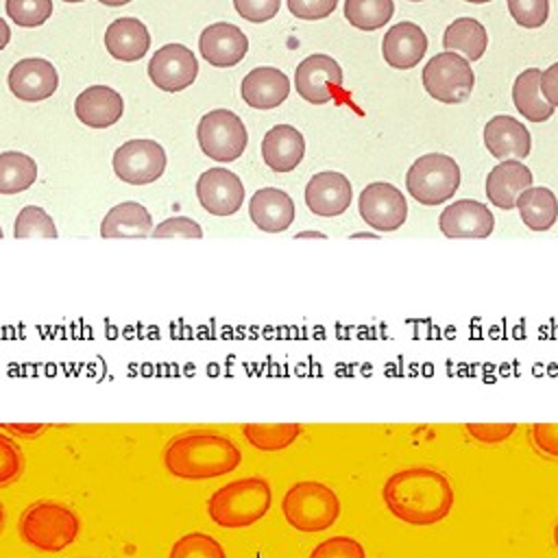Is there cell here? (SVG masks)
<instances>
[{"mask_svg": "<svg viewBox=\"0 0 558 558\" xmlns=\"http://www.w3.org/2000/svg\"><path fill=\"white\" fill-rule=\"evenodd\" d=\"M203 59L216 68H231L240 63L248 50L246 35L229 22H216L203 28L198 37Z\"/></svg>", "mask_w": 558, "mask_h": 558, "instance_id": "cell-17", "label": "cell"}, {"mask_svg": "<svg viewBox=\"0 0 558 558\" xmlns=\"http://www.w3.org/2000/svg\"><path fill=\"white\" fill-rule=\"evenodd\" d=\"M514 429V423H466V432L471 434V438L486 445H495L510 438Z\"/></svg>", "mask_w": 558, "mask_h": 558, "instance_id": "cell-41", "label": "cell"}, {"mask_svg": "<svg viewBox=\"0 0 558 558\" xmlns=\"http://www.w3.org/2000/svg\"><path fill=\"white\" fill-rule=\"evenodd\" d=\"M168 558H227V554L211 534L190 532L174 541Z\"/></svg>", "mask_w": 558, "mask_h": 558, "instance_id": "cell-33", "label": "cell"}, {"mask_svg": "<svg viewBox=\"0 0 558 558\" xmlns=\"http://www.w3.org/2000/svg\"><path fill=\"white\" fill-rule=\"evenodd\" d=\"M305 155V140L301 131L290 124H277L266 131L262 140V159L275 172L294 170Z\"/></svg>", "mask_w": 558, "mask_h": 558, "instance_id": "cell-24", "label": "cell"}, {"mask_svg": "<svg viewBox=\"0 0 558 558\" xmlns=\"http://www.w3.org/2000/svg\"><path fill=\"white\" fill-rule=\"evenodd\" d=\"M554 543H556V547H558V521H556V525H554Z\"/></svg>", "mask_w": 558, "mask_h": 558, "instance_id": "cell-49", "label": "cell"}, {"mask_svg": "<svg viewBox=\"0 0 558 558\" xmlns=\"http://www.w3.org/2000/svg\"><path fill=\"white\" fill-rule=\"evenodd\" d=\"M532 187V172L519 159H504L486 177V196L499 209L517 207V198Z\"/></svg>", "mask_w": 558, "mask_h": 558, "instance_id": "cell-22", "label": "cell"}, {"mask_svg": "<svg viewBox=\"0 0 558 558\" xmlns=\"http://www.w3.org/2000/svg\"><path fill=\"white\" fill-rule=\"evenodd\" d=\"M24 471V456L20 445L0 429V488L13 484Z\"/></svg>", "mask_w": 558, "mask_h": 558, "instance_id": "cell-36", "label": "cell"}, {"mask_svg": "<svg viewBox=\"0 0 558 558\" xmlns=\"http://www.w3.org/2000/svg\"><path fill=\"white\" fill-rule=\"evenodd\" d=\"M272 493L264 477L233 480L214 490L207 501V512L222 527H248L257 523L270 508Z\"/></svg>", "mask_w": 558, "mask_h": 558, "instance_id": "cell-3", "label": "cell"}, {"mask_svg": "<svg viewBox=\"0 0 558 558\" xmlns=\"http://www.w3.org/2000/svg\"><path fill=\"white\" fill-rule=\"evenodd\" d=\"M423 87L425 92L447 105L464 102L475 85V74L471 63L458 52H438L423 68Z\"/></svg>", "mask_w": 558, "mask_h": 558, "instance_id": "cell-7", "label": "cell"}, {"mask_svg": "<svg viewBox=\"0 0 558 558\" xmlns=\"http://www.w3.org/2000/svg\"><path fill=\"white\" fill-rule=\"evenodd\" d=\"M0 238H2V227H0Z\"/></svg>", "mask_w": 558, "mask_h": 558, "instance_id": "cell-53", "label": "cell"}, {"mask_svg": "<svg viewBox=\"0 0 558 558\" xmlns=\"http://www.w3.org/2000/svg\"><path fill=\"white\" fill-rule=\"evenodd\" d=\"M395 13L392 0H344V17L360 31H377Z\"/></svg>", "mask_w": 558, "mask_h": 558, "instance_id": "cell-32", "label": "cell"}, {"mask_svg": "<svg viewBox=\"0 0 558 558\" xmlns=\"http://www.w3.org/2000/svg\"><path fill=\"white\" fill-rule=\"evenodd\" d=\"M353 190L342 172H318L310 179L305 187V203L314 216L333 218L349 209Z\"/></svg>", "mask_w": 558, "mask_h": 558, "instance_id": "cell-16", "label": "cell"}, {"mask_svg": "<svg viewBox=\"0 0 558 558\" xmlns=\"http://www.w3.org/2000/svg\"><path fill=\"white\" fill-rule=\"evenodd\" d=\"M74 113L89 129H107L122 118L124 100L107 85H92L76 96Z\"/></svg>", "mask_w": 558, "mask_h": 558, "instance_id": "cell-21", "label": "cell"}, {"mask_svg": "<svg viewBox=\"0 0 558 558\" xmlns=\"http://www.w3.org/2000/svg\"><path fill=\"white\" fill-rule=\"evenodd\" d=\"M13 235L24 240V238H57V227L52 218L37 205H26L20 209L15 225H13Z\"/></svg>", "mask_w": 558, "mask_h": 558, "instance_id": "cell-34", "label": "cell"}, {"mask_svg": "<svg viewBox=\"0 0 558 558\" xmlns=\"http://www.w3.org/2000/svg\"><path fill=\"white\" fill-rule=\"evenodd\" d=\"M2 432H9V434H15V436H22V438H37L46 425L41 423H11V425H0Z\"/></svg>", "mask_w": 558, "mask_h": 558, "instance_id": "cell-45", "label": "cell"}, {"mask_svg": "<svg viewBox=\"0 0 558 558\" xmlns=\"http://www.w3.org/2000/svg\"><path fill=\"white\" fill-rule=\"evenodd\" d=\"M98 2L105 7H122V4H129L131 0H98Z\"/></svg>", "mask_w": 558, "mask_h": 558, "instance_id": "cell-47", "label": "cell"}, {"mask_svg": "<svg viewBox=\"0 0 558 558\" xmlns=\"http://www.w3.org/2000/svg\"><path fill=\"white\" fill-rule=\"evenodd\" d=\"M541 74L543 72L538 68H527L514 78V85H512L514 107L530 122H545L556 111V107H551L541 94Z\"/></svg>", "mask_w": 558, "mask_h": 558, "instance_id": "cell-27", "label": "cell"}, {"mask_svg": "<svg viewBox=\"0 0 558 558\" xmlns=\"http://www.w3.org/2000/svg\"><path fill=\"white\" fill-rule=\"evenodd\" d=\"M2 525H4V508L0 504V532H2Z\"/></svg>", "mask_w": 558, "mask_h": 558, "instance_id": "cell-50", "label": "cell"}, {"mask_svg": "<svg viewBox=\"0 0 558 558\" xmlns=\"http://www.w3.org/2000/svg\"><path fill=\"white\" fill-rule=\"evenodd\" d=\"M294 203L279 187H262L248 201V216L264 233L286 231L294 220Z\"/></svg>", "mask_w": 558, "mask_h": 558, "instance_id": "cell-23", "label": "cell"}, {"mask_svg": "<svg viewBox=\"0 0 558 558\" xmlns=\"http://www.w3.org/2000/svg\"><path fill=\"white\" fill-rule=\"evenodd\" d=\"M63 2H85V0H63Z\"/></svg>", "mask_w": 558, "mask_h": 558, "instance_id": "cell-52", "label": "cell"}, {"mask_svg": "<svg viewBox=\"0 0 558 558\" xmlns=\"http://www.w3.org/2000/svg\"><path fill=\"white\" fill-rule=\"evenodd\" d=\"M338 0H288V9L299 20H323L333 13Z\"/></svg>", "mask_w": 558, "mask_h": 558, "instance_id": "cell-42", "label": "cell"}, {"mask_svg": "<svg viewBox=\"0 0 558 558\" xmlns=\"http://www.w3.org/2000/svg\"><path fill=\"white\" fill-rule=\"evenodd\" d=\"M78 534V517L57 501L31 504L20 517V536L39 551H61Z\"/></svg>", "mask_w": 558, "mask_h": 558, "instance_id": "cell-4", "label": "cell"}, {"mask_svg": "<svg viewBox=\"0 0 558 558\" xmlns=\"http://www.w3.org/2000/svg\"><path fill=\"white\" fill-rule=\"evenodd\" d=\"M310 558H366V551L362 547L360 541L351 538V536H331L320 541Z\"/></svg>", "mask_w": 558, "mask_h": 558, "instance_id": "cell-38", "label": "cell"}, {"mask_svg": "<svg viewBox=\"0 0 558 558\" xmlns=\"http://www.w3.org/2000/svg\"><path fill=\"white\" fill-rule=\"evenodd\" d=\"M281 510L292 527L301 532H323L336 523L340 514V501L329 486L305 480L286 490Z\"/></svg>", "mask_w": 558, "mask_h": 558, "instance_id": "cell-5", "label": "cell"}, {"mask_svg": "<svg viewBox=\"0 0 558 558\" xmlns=\"http://www.w3.org/2000/svg\"><path fill=\"white\" fill-rule=\"evenodd\" d=\"M512 20L523 28H538L549 17V0H506Z\"/></svg>", "mask_w": 558, "mask_h": 558, "instance_id": "cell-37", "label": "cell"}, {"mask_svg": "<svg viewBox=\"0 0 558 558\" xmlns=\"http://www.w3.org/2000/svg\"><path fill=\"white\" fill-rule=\"evenodd\" d=\"M381 497L388 510L410 525H434L442 521L453 506L451 482L429 466L395 471L386 480Z\"/></svg>", "mask_w": 558, "mask_h": 558, "instance_id": "cell-1", "label": "cell"}, {"mask_svg": "<svg viewBox=\"0 0 558 558\" xmlns=\"http://www.w3.org/2000/svg\"><path fill=\"white\" fill-rule=\"evenodd\" d=\"M541 94L551 107H558V61L541 74Z\"/></svg>", "mask_w": 558, "mask_h": 558, "instance_id": "cell-44", "label": "cell"}, {"mask_svg": "<svg viewBox=\"0 0 558 558\" xmlns=\"http://www.w3.org/2000/svg\"><path fill=\"white\" fill-rule=\"evenodd\" d=\"M438 227L445 238L460 240V238H488L495 227V216L490 214L488 205L473 201V198H462L453 201L447 205L438 218Z\"/></svg>", "mask_w": 558, "mask_h": 558, "instance_id": "cell-14", "label": "cell"}, {"mask_svg": "<svg viewBox=\"0 0 558 558\" xmlns=\"http://www.w3.org/2000/svg\"><path fill=\"white\" fill-rule=\"evenodd\" d=\"M233 7L246 22L262 24L277 15L281 0H233Z\"/></svg>", "mask_w": 558, "mask_h": 558, "instance_id": "cell-40", "label": "cell"}, {"mask_svg": "<svg viewBox=\"0 0 558 558\" xmlns=\"http://www.w3.org/2000/svg\"><path fill=\"white\" fill-rule=\"evenodd\" d=\"M9 39H11V28H9L7 22L0 17V50L9 44Z\"/></svg>", "mask_w": 558, "mask_h": 558, "instance_id": "cell-46", "label": "cell"}, {"mask_svg": "<svg viewBox=\"0 0 558 558\" xmlns=\"http://www.w3.org/2000/svg\"><path fill=\"white\" fill-rule=\"evenodd\" d=\"M484 144L497 159H523L530 155L532 137L530 131L517 118L499 113L484 126Z\"/></svg>", "mask_w": 558, "mask_h": 558, "instance_id": "cell-18", "label": "cell"}, {"mask_svg": "<svg viewBox=\"0 0 558 558\" xmlns=\"http://www.w3.org/2000/svg\"><path fill=\"white\" fill-rule=\"evenodd\" d=\"M442 46L449 52L464 54L466 61H477L488 48V33L477 20L458 17L445 28Z\"/></svg>", "mask_w": 558, "mask_h": 558, "instance_id": "cell-28", "label": "cell"}, {"mask_svg": "<svg viewBox=\"0 0 558 558\" xmlns=\"http://www.w3.org/2000/svg\"><path fill=\"white\" fill-rule=\"evenodd\" d=\"M242 100L253 109H275L279 107L288 94H290V78L279 70L270 65L253 68L240 85Z\"/></svg>", "mask_w": 558, "mask_h": 558, "instance_id": "cell-20", "label": "cell"}, {"mask_svg": "<svg viewBox=\"0 0 558 558\" xmlns=\"http://www.w3.org/2000/svg\"><path fill=\"white\" fill-rule=\"evenodd\" d=\"M198 61L183 44L161 46L148 61L150 81L163 92H181L196 81Z\"/></svg>", "mask_w": 558, "mask_h": 558, "instance_id": "cell-12", "label": "cell"}, {"mask_svg": "<svg viewBox=\"0 0 558 558\" xmlns=\"http://www.w3.org/2000/svg\"><path fill=\"white\" fill-rule=\"evenodd\" d=\"M296 238H325V235L318 233V231H303V233H299Z\"/></svg>", "mask_w": 558, "mask_h": 558, "instance_id": "cell-48", "label": "cell"}, {"mask_svg": "<svg viewBox=\"0 0 558 558\" xmlns=\"http://www.w3.org/2000/svg\"><path fill=\"white\" fill-rule=\"evenodd\" d=\"M242 432L246 440L259 449V451H281L290 447L299 434L301 425L299 423H246L242 425Z\"/></svg>", "mask_w": 558, "mask_h": 558, "instance_id": "cell-31", "label": "cell"}, {"mask_svg": "<svg viewBox=\"0 0 558 558\" xmlns=\"http://www.w3.org/2000/svg\"><path fill=\"white\" fill-rule=\"evenodd\" d=\"M37 179L35 159L20 153H0V194H17L28 190Z\"/></svg>", "mask_w": 558, "mask_h": 558, "instance_id": "cell-30", "label": "cell"}, {"mask_svg": "<svg viewBox=\"0 0 558 558\" xmlns=\"http://www.w3.org/2000/svg\"><path fill=\"white\" fill-rule=\"evenodd\" d=\"M196 137L201 150L220 163L235 161L248 144L244 122L229 109H214L205 113L196 126Z\"/></svg>", "mask_w": 558, "mask_h": 558, "instance_id": "cell-8", "label": "cell"}, {"mask_svg": "<svg viewBox=\"0 0 558 558\" xmlns=\"http://www.w3.org/2000/svg\"><path fill=\"white\" fill-rule=\"evenodd\" d=\"M405 187L421 205H440L460 187V166L449 155L427 153L410 166Z\"/></svg>", "mask_w": 558, "mask_h": 558, "instance_id": "cell-6", "label": "cell"}, {"mask_svg": "<svg viewBox=\"0 0 558 558\" xmlns=\"http://www.w3.org/2000/svg\"><path fill=\"white\" fill-rule=\"evenodd\" d=\"M105 48L118 61H140L150 48V33L137 17H118L105 31Z\"/></svg>", "mask_w": 558, "mask_h": 558, "instance_id": "cell-25", "label": "cell"}, {"mask_svg": "<svg viewBox=\"0 0 558 558\" xmlns=\"http://www.w3.org/2000/svg\"><path fill=\"white\" fill-rule=\"evenodd\" d=\"M150 238H203V229L196 220L187 218V216H172V218H166L163 222H159Z\"/></svg>", "mask_w": 558, "mask_h": 558, "instance_id": "cell-39", "label": "cell"}, {"mask_svg": "<svg viewBox=\"0 0 558 558\" xmlns=\"http://www.w3.org/2000/svg\"><path fill=\"white\" fill-rule=\"evenodd\" d=\"M153 218L148 209L142 203L124 201L113 205L102 222H100V235L105 240L113 238H148L153 233Z\"/></svg>", "mask_w": 558, "mask_h": 558, "instance_id": "cell-26", "label": "cell"}, {"mask_svg": "<svg viewBox=\"0 0 558 558\" xmlns=\"http://www.w3.org/2000/svg\"><path fill=\"white\" fill-rule=\"evenodd\" d=\"M294 87L303 100L325 105L342 87V68L329 54H310L294 70Z\"/></svg>", "mask_w": 558, "mask_h": 558, "instance_id": "cell-10", "label": "cell"}, {"mask_svg": "<svg viewBox=\"0 0 558 558\" xmlns=\"http://www.w3.org/2000/svg\"><path fill=\"white\" fill-rule=\"evenodd\" d=\"M166 170V150L155 140H129L113 153V172L122 183L146 185Z\"/></svg>", "mask_w": 558, "mask_h": 558, "instance_id": "cell-9", "label": "cell"}, {"mask_svg": "<svg viewBox=\"0 0 558 558\" xmlns=\"http://www.w3.org/2000/svg\"><path fill=\"white\" fill-rule=\"evenodd\" d=\"M466 2H473V4H484V2H490V0H466Z\"/></svg>", "mask_w": 558, "mask_h": 558, "instance_id": "cell-51", "label": "cell"}, {"mask_svg": "<svg viewBox=\"0 0 558 558\" xmlns=\"http://www.w3.org/2000/svg\"><path fill=\"white\" fill-rule=\"evenodd\" d=\"M59 85V74L54 65L39 57H28L17 61L9 72V89L13 96L26 102H39L54 94Z\"/></svg>", "mask_w": 558, "mask_h": 558, "instance_id": "cell-15", "label": "cell"}, {"mask_svg": "<svg viewBox=\"0 0 558 558\" xmlns=\"http://www.w3.org/2000/svg\"><path fill=\"white\" fill-rule=\"evenodd\" d=\"M360 216L377 231H397L408 218V203L392 183L375 181L360 192Z\"/></svg>", "mask_w": 558, "mask_h": 558, "instance_id": "cell-11", "label": "cell"}, {"mask_svg": "<svg viewBox=\"0 0 558 558\" xmlns=\"http://www.w3.org/2000/svg\"><path fill=\"white\" fill-rule=\"evenodd\" d=\"M201 207L211 216H233L244 203V183L227 168H209L196 181Z\"/></svg>", "mask_w": 558, "mask_h": 558, "instance_id": "cell-13", "label": "cell"}, {"mask_svg": "<svg viewBox=\"0 0 558 558\" xmlns=\"http://www.w3.org/2000/svg\"><path fill=\"white\" fill-rule=\"evenodd\" d=\"M9 17L24 28H35L52 15V0H7Z\"/></svg>", "mask_w": 558, "mask_h": 558, "instance_id": "cell-35", "label": "cell"}, {"mask_svg": "<svg viewBox=\"0 0 558 558\" xmlns=\"http://www.w3.org/2000/svg\"><path fill=\"white\" fill-rule=\"evenodd\" d=\"M410 2H421V0H410Z\"/></svg>", "mask_w": 558, "mask_h": 558, "instance_id": "cell-54", "label": "cell"}, {"mask_svg": "<svg viewBox=\"0 0 558 558\" xmlns=\"http://www.w3.org/2000/svg\"><path fill=\"white\" fill-rule=\"evenodd\" d=\"M530 436L541 453L558 458V423H534L530 427Z\"/></svg>", "mask_w": 558, "mask_h": 558, "instance_id": "cell-43", "label": "cell"}, {"mask_svg": "<svg viewBox=\"0 0 558 558\" xmlns=\"http://www.w3.org/2000/svg\"><path fill=\"white\" fill-rule=\"evenodd\" d=\"M517 207L523 225L532 231H547L558 220V198L549 187H527L517 198Z\"/></svg>", "mask_w": 558, "mask_h": 558, "instance_id": "cell-29", "label": "cell"}, {"mask_svg": "<svg viewBox=\"0 0 558 558\" xmlns=\"http://www.w3.org/2000/svg\"><path fill=\"white\" fill-rule=\"evenodd\" d=\"M427 50V37L414 22H399L388 28L381 41V57L390 68L410 70Z\"/></svg>", "mask_w": 558, "mask_h": 558, "instance_id": "cell-19", "label": "cell"}, {"mask_svg": "<svg viewBox=\"0 0 558 558\" xmlns=\"http://www.w3.org/2000/svg\"><path fill=\"white\" fill-rule=\"evenodd\" d=\"M240 462V449L227 436L209 429L183 432L163 449L166 469L181 480L220 477L235 471Z\"/></svg>", "mask_w": 558, "mask_h": 558, "instance_id": "cell-2", "label": "cell"}]
</instances>
